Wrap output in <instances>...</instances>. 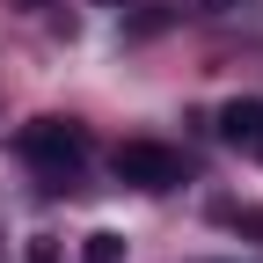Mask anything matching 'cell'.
Masks as SVG:
<instances>
[{
  "instance_id": "6da1fadb",
  "label": "cell",
  "mask_w": 263,
  "mask_h": 263,
  "mask_svg": "<svg viewBox=\"0 0 263 263\" xmlns=\"http://www.w3.org/2000/svg\"><path fill=\"white\" fill-rule=\"evenodd\" d=\"M15 154L44 176V190H66V183L88 168L95 146H88V124H73V117H29L15 132Z\"/></svg>"
},
{
  "instance_id": "7a4b0ae2",
  "label": "cell",
  "mask_w": 263,
  "mask_h": 263,
  "mask_svg": "<svg viewBox=\"0 0 263 263\" xmlns=\"http://www.w3.org/2000/svg\"><path fill=\"white\" fill-rule=\"evenodd\" d=\"M110 168H117V183H132V190H176V183H183V154L161 146V139H124V146L110 154Z\"/></svg>"
},
{
  "instance_id": "3957f363",
  "label": "cell",
  "mask_w": 263,
  "mask_h": 263,
  "mask_svg": "<svg viewBox=\"0 0 263 263\" xmlns=\"http://www.w3.org/2000/svg\"><path fill=\"white\" fill-rule=\"evenodd\" d=\"M219 139L241 146L249 161H263V103H256V95H234V103L219 110Z\"/></svg>"
},
{
  "instance_id": "277c9868",
  "label": "cell",
  "mask_w": 263,
  "mask_h": 263,
  "mask_svg": "<svg viewBox=\"0 0 263 263\" xmlns=\"http://www.w3.org/2000/svg\"><path fill=\"white\" fill-rule=\"evenodd\" d=\"M81 263H124V234H110V227H95V234L81 241Z\"/></svg>"
}]
</instances>
